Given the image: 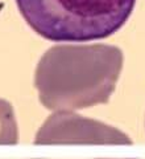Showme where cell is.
<instances>
[{"label": "cell", "instance_id": "cell-1", "mask_svg": "<svg viewBox=\"0 0 145 159\" xmlns=\"http://www.w3.org/2000/svg\"><path fill=\"white\" fill-rule=\"evenodd\" d=\"M122 66L123 53L116 47L56 45L40 60L34 84L48 109L87 107L107 101Z\"/></svg>", "mask_w": 145, "mask_h": 159}, {"label": "cell", "instance_id": "cell-2", "mask_svg": "<svg viewBox=\"0 0 145 159\" xmlns=\"http://www.w3.org/2000/svg\"><path fill=\"white\" fill-rule=\"evenodd\" d=\"M34 32L52 41H91L117 32L136 0H16Z\"/></svg>", "mask_w": 145, "mask_h": 159}, {"label": "cell", "instance_id": "cell-3", "mask_svg": "<svg viewBox=\"0 0 145 159\" xmlns=\"http://www.w3.org/2000/svg\"><path fill=\"white\" fill-rule=\"evenodd\" d=\"M126 141L127 139L123 134L112 130L108 126L66 113H57L52 116L36 135V143Z\"/></svg>", "mask_w": 145, "mask_h": 159}, {"label": "cell", "instance_id": "cell-4", "mask_svg": "<svg viewBox=\"0 0 145 159\" xmlns=\"http://www.w3.org/2000/svg\"><path fill=\"white\" fill-rule=\"evenodd\" d=\"M17 129L11 103L0 99V143H16Z\"/></svg>", "mask_w": 145, "mask_h": 159}]
</instances>
